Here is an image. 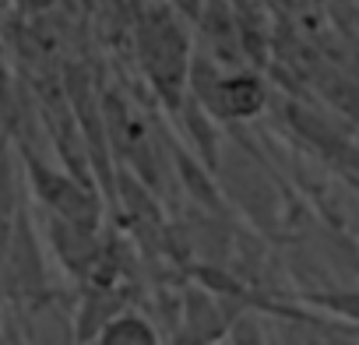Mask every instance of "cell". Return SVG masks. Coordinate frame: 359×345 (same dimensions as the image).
<instances>
[{"label": "cell", "instance_id": "obj_3", "mask_svg": "<svg viewBox=\"0 0 359 345\" xmlns=\"http://www.w3.org/2000/svg\"><path fill=\"white\" fill-rule=\"evenodd\" d=\"M144 57L158 85H165L169 95H176V85L184 81V43L165 22L144 32Z\"/></svg>", "mask_w": 359, "mask_h": 345}, {"label": "cell", "instance_id": "obj_6", "mask_svg": "<svg viewBox=\"0 0 359 345\" xmlns=\"http://www.w3.org/2000/svg\"><path fill=\"white\" fill-rule=\"evenodd\" d=\"M8 345H22V341H18V334H15L11 327H8Z\"/></svg>", "mask_w": 359, "mask_h": 345}, {"label": "cell", "instance_id": "obj_4", "mask_svg": "<svg viewBox=\"0 0 359 345\" xmlns=\"http://www.w3.org/2000/svg\"><path fill=\"white\" fill-rule=\"evenodd\" d=\"M92 345H162V338L151 327V320H144L141 313H116L92 338Z\"/></svg>", "mask_w": 359, "mask_h": 345}, {"label": "cell", "instance_id": "obj_5", "mask_svg": "<svg viewBox=\"0 0 359 345\" xmlns=\"http://www.w3.org/2000/svg\"><path fill=\"white\" fill-rule=\"evenodd\" d=\"M215 95L222 99V102H219L222 113H236V116L254 113V109L261 106V88H257L254 81H247V78H240V81H222Z\"/></svg>", "mask_w": 359, "mask_h": 345}, {"label": "cell", "instance_id": "obj_2", "mask_svg": "<svg viewBox=\"0 0 359 345\" xmlns=\"http://www.w3.org/2000/svg\"><path fill=\"white\" fill-rule=\"evenodd\" d=\"M240 313H233L226 306V299H215L212 292H187V310H184V327H180L172 345H215L236 320Z\"/></svg>", "mask_w": 359, "mask_h": 345}, {"label": "cell", "instance_id": "obj_7", "mask_svg": "<svg viewBox=\"0 0 359 345\" xmlns=\"http://www.w3.org/2000/svg\"><path fill=\"white\" fill-rule=\"evenodd\" d=\"M0 345H8V341H4V338H0Z\"/></svg>", "mask_w": 359, "mask_h": 345}, {"label": "cell", "instance_id": "obj_1", "mask_svg": "<svg viewBox=\"0 0 359 345\" xmlns=\"http://www.w3.org/2000/svg\"><path fill=\"white\" fill-rule=\"evenodd\" d=\"M11 331L18 334L22 345H78V320L71 306L50 289L18 303Z\"/></svg>", "mask_w": 359, "mask_h": 345}]
</instances>
